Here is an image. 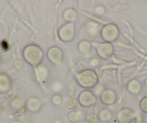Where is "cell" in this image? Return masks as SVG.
Listing matches in <instances>:
<instances>
[{
  "instance_id": "obj_1",
  "label": "cell",
  "mask_w": 147,
  "mask_h": 123,
  "mask_svg": "<svg viewBox=\"0 0 147 123\" xmlns=\"http://www.w3.org/2000/svg\"><path fill=\"white\" fill-rule=\"evenodd\" d=\"M22 57L28 64L35 68L41 65L44 58V52L38 45L30 43L23 49Z\"/></svg>"
},
{
  "instance_id": "obj_2",
  "label": "cell",
  "mask_w": 147,
  "mask_h": 123,
  "mask_svg": "<svg viewBox=\"0 0 147 123\" xmlns=\"http://www.w3.org/2000/svg\"><path fill=\"white\" fill-rule=\"evenodd\" d=\"M77 84L84 90H90L97 85L99 81L98 75L95 70L92 69H85L78 72L74 75Z\"/></svg>"
},
{
  "instance_id": "obj_3",
  "label": "cell",
  "mask_w": 147,
  "mask_h": 123,
  "mask_svg": "<svg viewBox=\"0 0 147 123\" xmlns=\"http://www.w3.org/2000/svg\"><path fill=\"white\" fill-rule=\"evenodd\" d=\"M120 29L115 23H108L104 25L100 31V36L104 42L112 43L118 39L120 36Z\"/></svg>"
},
{
  "instance_id": "obj_4",
  "label": "cell",
  "mask_w": 147,
  "mask_h": 123,
  "mask_svg": "<svg viewBox=\"0 0 147 123\" xmlns=\"http://www.w3.org/2000/svg\"><path fill=\"white\" fill-rule=\"evenodd\" d=\"M76 36V29L74 22H66L59 28L58 36L61 41L69 43L74 39Z\"/></svg>"
},
{
  "instance_id": "obj_5",
  "label": "cell",
  "mask_w": 147,
  "mask_h": 123,
  "mask_svg": "<svg viewBox=\"0 0 147 123\" xmlns=\"http://www.w3.org/2000/svg\"><path fill=\"white\" fill-rule=\"evenodd\" d=\"M77 99L81 107L88 108L94 106L97 103L98 98L92 90H84L80 93Z\"/></svg>"
},
{
  "instance_id": "obj_6",
  "label": "cell",
  "mask_w": 147,
  "mask_h": 123,
  "mask_svg": "<svg viewBox=\"0 0 147 123\" xmlns=\"http://www.w3.org/2000/svg\"><path fill=\"white\" fill-rule=\"evenodd\" d=\"M48 60L53 65H59L61 64L64 58V54L60 47L56 46L49 48L46 53Z\"/></svg>"
},
{
  "instance_id": "obj_7",
  "label": "cell",
  "mask_w": 147,
  "mask_h": 123,
  "mask_svg": "<svg viewBox=\"0 0 147 123\" xmlns=\"http://www.w3.org/2000/svg\"><path fill=\"white\" fill-rule=\"evenodd\" d=\"M96 53L102 59H108L114 53V46L112 43L102 42L95 45Z\"/></svg>"
},
{
  "instance_id": "obj_8",
  "label": "cell",
  "mask_w": 147,
  "mask_h": 123,
  "mask_svg": "<svg viewBox=\"0 0 147 123\" xmlns=\"http://www.w3.org/2000/svg\"><path fill=\"white\" fill-rule=\"evenodd\" d=\"M100 99L104 105L111 106L116 103L118 100V95L115 90L107 88L101 92L100 95Z\"/></svg>"
},
{
  "instance_id": "obj_9",
  "label": "cell",
  "mask_w": 147,
  "mask_h": 123,
  "mask_svg": "<svg viewBox=\"0 0 147 123\" xmlns=\"http://www.w3.org/2000/svg\"><path fill=\"white\" fill-rule=\"evenodd\" d=\"M136 114L130 108H123L116 114V120L119 123H131L135 120Z\"/></svg>"
},
{
  "instance_id": "obj_10",
  "label": "cell",
  "mask_w": 147,
  "mask_h": 123,
  "mask_svg": "<svg viewBox=\"0 0 147 123\" xmlns=\"http://www.w3.org/2000/svg\"><path fill=\"white\" fill-rule=\"evenodd\" d=\"M25 109L32 114L38 113L42 108V102L38 97L31 96L25 102Z\"/></svg>"
},
{
  "instance_id": "obj_11",
  "label": "cell",
  "mask_w": 147,
  "mask_h": 123,
  "mask_svg": "<svg viewBox=\"0 0 147 123\" xmlns=\"http://www.w3.org/2000/svg\"><path fill=\"white\" fill-rule=\"evenodd\" d=\"M35 77L39 83H44L50 75V70L46 65H39L35 68Z\"/></svg>"
},
{
  "instance_id": "obj_12",
  "label": "cell",
  "mask_w": 147,
  "mask_h": 123,
  "mask_svg": "<svg viewBox=\"0 0 147 123\" xmlns=\"http://www.w3.org/2000/svg\"><path fill=\"white\" fill-rule=\"evenodd\" d=\"M127 90L133 95H138L142 90V84L137 79H133L128 83Z\"/></svg>"
},
{
  "instance_id": "obj_13",
  "label": "cell",
  "mask_w": 147,
  "mask_h": 123,
  "mask_svg": "<svg viewBox=\"0 0 147 123\" xmlns=\"http://www.w3.org/2000/svg\"><path fill=\"white\" fill-rule=\"evenodd\" d=\"M62 18L66 22H74L77 18V12L74 8H67L62 13Z\"/></svg>"
},
{
  "instance_id": "obj_14",
  "label": "cell",
  "mask_w": 147,
  "mask_h": 123,
  "mask_svg": "<svg viewBox=\"0 0 147 123\" xmlns=\"http://www.w3.org/2000/svg\"><path fill=\"white\" fill-rule=\"evenodd\" d=\"M92 45L90 41L87 40V39H84V40L80 41L77 45V49L78 51L81 54H89L92 51Z\"/></svg>"
},
{
  "instance_id": "obj_15",
  "label": "cell",
  "mask_w": 147,
  "mask_h": 123,
  "mask_svg": "<svg viewBox=\"0 0 147 123\" xmlns=\"http://www.w3.org/2000/svg\"><path fill=\"white\" fill-rule=\"evenodd\" d=\"M65 105H66V108L71 110L78 109L80 107L78 99L74 98V96L67 97L66 99V101H65Z\"/></svg>"
},
{
  "instance_id": "obj_16",
  "label": "cell",
  "mask_w": 147,
  "mask_h": 123,
  "mask_svg": "<svg viewBox=\"0 0 147 123\" xmlns=\"http://www.w3.org/2000/svg\"><path fill=\"white\" fill-rule=\"evenodd\" d=\"M82 116V111H80V109L72 110L68 114V120L71 123H77L81 119Z\"/></svg>"
},
{
  "instance_id": "obj_17",
  "label": "cell",
  "mask_w": 147,
  "mask_h": 123,
  "mask_svg": "<svg viewBox=\"0 0 147 123\" xmlns=\"http://www.w3.org/2000/svg\"><path fill=\"white\" fill-rule=\"evenodd\" d=\"M100 120L103 122H108L113 118V113L107 109H102L99 113Z\"/></svg>"
},
{
  "instance_id": "obj_18",
  "label": "cell",
  "mask_w": 147,
  "mask_h": 123,
  "mask_svg": "<svg viewBox=\"0 0 147 123\" xmlns=\"http://www.w3.org/2000/svg\"><path fill=\"white\" fill-rule=\"evenodd\" d=\"M11 86V82L7 76L3 75L0 78V90L2 91H8Z\"/></svg>"
},
{
  "instance_id": "obj_19",
  "label": "cell",
  "mask_w": 147,
  "mask_h": 123,
  "mask_svg": "<svg viewBox=\"0 0 147 123\" xmlns=\"http://www.w3.org/2000/svg\"><path fill=\"white\" fill-rule=\"evenodd\" d=\"M51 102L54 106L59 107L63 102V97L59 94H54L51 98Z\"/></svg>"
},
{
  "instance_id": "obj_20",
  "label": "cell",
  "mask_w": 147,
  "mask_h": 123,
  "mask_svg": "<svg viewBox=\"0 0 147 123\" xmlns=\"http://www.w3.org/2000/svg\"><path fill=\"white\" fill-rule=\"evenodd\" d=\"M139 107L143 113L147 114V96L141 99L139 103Z\"/></svg>"
},
{
  "instance_id": "obj_21",
  "label": "cell",
  "mask_w": 147,
  "mask_h": 123,
  "mask_svg": "<svg viewBox=\"0 0 147 123\" xmlns=\"http://www.w3.org/2000/svg\"><path fill=\"white\" fill-rule=\"evenodd\" d=\"M135 122L136 123H145L146 118L145 116L143 114H139L138 115L136 116L135 117Z\"/></svg>"
},
{
  "instance_id": "obj_22",
  "label": "cell",
  "mask_w": 147,
  "mask_h": 123,
  "mask_svg": "<svg viewBox=\"0 0 147 123\" xmlns=\"http://www.w3.org/2000/svg\"><path fill=\"white\" fill-rule=\"evenodd\" d=\"M95 12L97 15H101L105 13V9L104 7L101 6V5H99V6H97V7H96Z\"/></svg>"
}]
</instances>
